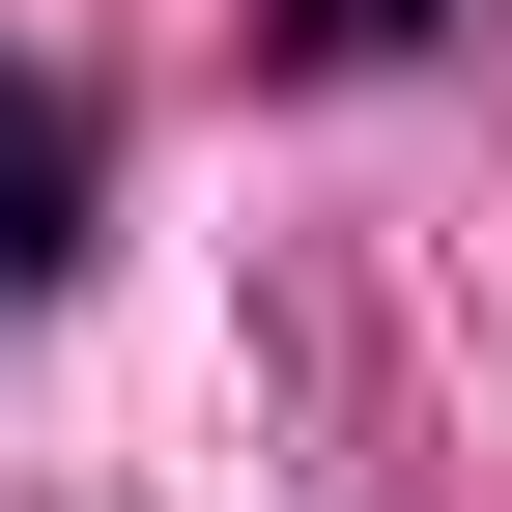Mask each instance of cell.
Here are the masks:
<instances>
[{"label":"cell","instance_id":"1","mask_svg":"<svg viewBox=\"0 0 512 512\" xmlns=\"http://www.w3.org/2000/svg\"><path fill=\"white\" fill-rule=\"evenodd\" d=\"M86 200H114L86 86H29V57H0V313H29V285H86Z\"/></svg>","mask_w":512,"mask_h":512},{"label":"cell","instance_id":"2","mask_svg":"<svg viewBox=\"0 0 512 512\" xmlns=\"http://www.w3.org/2000/svg\"><path fill=\"white\" fill-rule=\"evenodd\" d=\"M313 29H342V57H399V29H456V0H313Z\"/></svg>","mask_w":512,"mask_h":512}]
</instances>
